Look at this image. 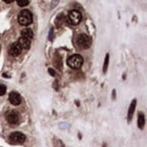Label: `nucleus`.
Wrapping results in <instances>:
<instances>
[{
    "label": "nucleus",
    "mask_w": 147,
    "mask_h": 147,
    "mask_svg": "<svg viewBox=\"0 0 147 147\" xmlns=\"http://www.w3.org/2000/svg\"><path fill=\"white\" fill-rule=\"evenodd\" d=\"M33 21V16L29 10H22L18 15V23L21 26H29Z\"/></svg>",
    "instance_id": "1"
},
{
    "label": "nucleus",
    "mask_w": 147,
    "mask_h": 147,
    "mask_svg": "<svg viewBox=\"0 0 147 147\" xmlns=\"http://www.w3.org/2000/svg\"><path fill=\"white\" fill-rule=\"evenodd\" d=\"M57 0H54V2H53V5H52V7H55V5H56V4H57Z\"/></svg>",
    "instance_id": "18"
},
{
    "label": "nucleus",
    "mask_w": 147,
    "mask_h": 147,
    "mask_svg": "<svg viewBox=\"0 0 147 147\" xmlns=\"http://www.w3.org/2000/svg\"><path fill=\"white\" fill-rule=\"evenodd\" d=\"M9 141L13 144H23L26 141V135L20 132H14L9 135Z\"/></svg>",
    "instance_id": "5"
},
{
    "label": "nucleus",
    "mask_w": 147,
    "mask_h": 147,
    "mask_svg": "<svg viewBox=\"0 0 147 147\" xmlns=\"http://www.w3.org/2000/svg\"><path fill=\"white\" fill-rule=\"evenodd\" d=\"M3 1H5V3H7V4H9V3H12L14 0H3Z\"/></svg>",
    "instance_id": "17"
},
{
    "label": "nucleus",
    "mask_w": 147,
    "mask_h": 147,
    "mask_svg": "<svg viewBox=\"0 0 147 147\" xmlns=\"http://www.w3.org/2000/svg\"><path fill=\"white\" fill-rule=\"evenodd\" d=\"M21 36L23 37H26L27 39H29V40H31L34 36V34H33V31L30 29V28H25V29H23L21 31Z\"/></svg>",
    "instance_id": "11"
},
{
    "label": "nucleus",
    "mask_w": 147,
    "mask_h": 147,
    "mask_svg": "<svg viewBox=\"0 0 147 147\" xmlns=\"http://www.w3.org/2000/svg\"><path fill=\"white\" fill-rule=\"evenodd\" d=\"M5 118L10 124H18L20 120V115L16 111H9L5 114Z\"/></svg>",
    "instance_id": "6"
},
{
    "label": "nucleus",
    "mask_w": 147,
    "mask_h": 147,
    "mask_svg": "<svg viewBox=\"0 0 147 147\" xmlns=\"http://www.w3.org/2000/svg\"><path fill=\"white\" fill-rule=\"evenodd\" d=\"M48 71L51 73V76H55V71H54L52 68H49V69H48Z\"/></svg>",
    "instance_id": "16"
},
{
    "label": "nucleus",
    "mask_w": 147,
    "mask_h": 147,
    "mask_svg": "<svg viewBox=\"0 0 147 147\" xmlns=\"http://www.w3.org/2000/svg\"><path fill=\"white\" fill-rule=\"evenodd\" d=\"M108 63H109V55L107 54L106 56H105V64H104V67H103V71H104V73H106V71H107V67H108Z\"/></svg>",
    "instance_id": "13"
},
{
    "label": "nucleus",
    "mask_w": 147,
    "mask_h": 147,
    "mask_svg": "<svg viewBox=\"0 0 147 147\" xmlns=\"http://www.w3.org/2000/svg\"><path fill=\"white\" fill-rule=\"evenodd\" d=\"M8 52H9L10 55H12V56H18L21 54V52H22V48L19 46V44L18 42H16V43H13L10 46V47L8 49Z\"/></svg>",
    "instance_id": "7"
},
{
    "label": "nucleus",
    "mask_w": 147,
    "mask_h": 147,
    "mask_svg": "<svg viewBox=\"0 0 147 147\" xmlns=\"http://www.w3.org/2000/svg\"><path fill=\"white\" fill-rule=\"evenodd\" d=\"M18 43L19 44V46L21 47L22 49H29V48H30L31 40H29V39H27V38H26V37L21 36V37L18 39Z\"/></svg>",
    "instance_id": "9"
},
{
    "label": "nucleus",
    "mask_w": 147,
    "mask_h": 147,
    "mask_svg": "<svg viewBox=\"0 0 147 147\" xmlns=\"http://www.w3.org/2000/svg\"><path fill=\"white\" fill-rule=\"evenodd\" d=\"M77 45L83 49H88L92 46V38L87 35L81 34L77 36Z\"/></svg>",
    "instance_id": "3"
},
{
    "label": "nucleus",
    "mask_w": 147,
    "mask_h": 147,
    "mask_svg": "<svg viewBox=\"0 0 147 147\" xmlns=\"http://www.w3.org/2000/svg\"><path fill=\"white\" fill-rule=\"evenodd\" d=\"M5 91H7V87H5L4 84H0V96L5 94Z\"/></svg>",
    "instance_id": "15"
},
{
    "label": "nucleus",
    "mask_w": 147,
    "mask_h": 147,
    "mask_svg": "<svg viewBox=\"0 0 147 147\" xmlns=\"http://www.w3.org/2000/svg\"><path fill=\"white\" fill-rule=\"evenodd\" d=\"M16 3L19 5V7H26L28 5L29 1L28 0H16Z\"/></svg>",
    "instance_id": "14"
},
{
    "label": "nucleus",
    "mask_w": 147,
    "mask_h": 147,
    "mask_svg": "<svg viewBox=\"0 0 147 147\" xmlns=\"http://www.w3.org/2000/svg\"><path fill=\"white\" fill-rule=\"evenodd\" d=\"M84 63V59L80 55H72L67 59V65L73 69L80 68Z\"/></svg>",
    "instance_id": "2"
},
{
    "label": "nucleus",
    "mask_w": 147,
    "mask_h": 147,
    "mask_svg": "<svg viewBox=\"0 0 147 147\" xmlns=\"http://www.w3.org/2000/svg\"><path fill=\"white\" fill-rule=\"evenodd\" d=\"M82 20V15L77 10H72L67 16V22L73 26H76L81 22Z\"/></svg>",
    "instance_id": "4"
},
{
    "label": "nucleus",
    "mask_w": 147,
    "mask_h": 147,
    "mask_svg": "<svg viewBox=\"0 0 147 147\" xmlns=\"http://www.w3.org/2000/svg\"><path fill=\"white\" fill-rule=\"evenodd\" d=\"M135 107H136V99H134L132 101L131 105H130L129 109H128V115H127V120H128V122L132 121V118H133L134 113V110H135Z\"/></svg>",
    "instance_id": "10"
},
{
    "label": "nucleus",
    "mask_w": 147,
    "mask_h": 147,
    "mask_svg": "<svg viewBox=\"0 0 147 147\" xmlns=\"http://www.w3.org/2000/svg\"><path fill=\"white\" fill-rule=\"evenodd\" d=\"M8 99H9V102L13 105H19L21 104V101H22L20 94L16 92H11L9 94Z\"/></svg>",
    "instance_id": "8"
},
{
    "label": "nucleus",
    "mask_w": 147,
    "mask_h": 147,
    "mask_svg": "<svg viewBox=\"0 0 147 147\" xmlns=\"http://www.w3.org/2000/svg\"><path fill=\"white\" fill-rule=\"evenodd\" d=\"M144 126V115L142 113H139L138 115V127L140 129H143Z\"/></svg>",
    "instance_id": "12"
}]
</instances>
